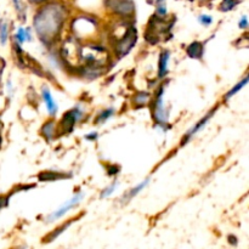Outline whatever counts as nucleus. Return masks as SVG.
Instances as JSON below:
<instances>
[{"mask_svg":"<svg viewBox=\"0 0 249 249\" xmlns=\"http://www.w3.org/2000/svg\"><path fill=\"white\" fill-rule=\"evenodd\" d=\"M68 9L61 1H48L36 12L33 27L39 40L46 46H51L63 31L67 19Z\"/></svg>","mask_w":249,"mask_h":249,"instance_id":"f257e3e1","label":"nucleus"},{"mask_svg":"<svg viewBox=\"0 0 249 249\" xmlns=\"http://www.w3.org/2000/svg\"><path fill=\"white\" fill-rule=\"evenodd\" d=\"M79 58L85 63L84 67L97 68L102 67L109 62V53L102 45L99 44H87L79 48Z\"/></svg>","mask_w":249,"mask_h":249,"instance_id":"f03ea898","label":"nucleus"},{"mask_svg":"<svg viewBox=\"0 0 249 249\" xmlns=\"http://www.w3.org/2000/svg\"><path fill=\"white\" fill-rule=\"evenodd\" d=\"M163 94H164V88L160 87L158 91L156 92V96L152 102V116L155 119V123L162 129L167 130L169 125H168V112L164 106Z\"/></svg>","mask_w":249,"mask_h":249,"instance_id":"7ed1b4c3","label":"nucleus"},{"mask_svg":"<svg viewBox=\"0 0 249 249\" xmlns=\"http://www.w3.org/2000/svg\"><path fill=\"white\" fill-rule=\"evenodd\" d=\"M107 10L123 18H130L135 14V4L133 0H105Z\"/></svg>","mask_w":249,"mask_h":249,"instance_id":"20e7f679","label":"nucleus"},{"mask_svg":"<svg viewBox=\"0 0 249 249\" xmlns=\"http://www.w3.org/2000/svg\"><path fill=\"white\" fill-rule=\"evenodd\" d=\"M136 41H138V33H136V29L134 28V27H131L130 31H129L123 38L119 39L118 41H116V43L113 44L114 55L118 58L126 56L131 50H133Z\"/></svg>","mask_w":249,"mask_h":249,"instance_id":"39448f33","label":"nucleus"},{"mask_svg":"<svg viewBox=\"0 0 249 249\" xmlns=\"http://www.w3.org/2000/svg\"><path fill=\"white\" fill-rule=\"evenodd\" d=\"M97 24L95 19L89 18L88 16H80L73 19L72 31L75 38H84V36H91L95 33Z\"/></svg>","mask_w":249,"mask_h":249,"instance_id":"423d86ee","label":"nucleus"},{"mask_svg":"<svg viewBox=\"0 0 249 249\" xmlns=\"http://www.w3.org/2000/svg\"><path fill=\"white\" fill-rule=\"evenodd\" d=\"M83 117V111L80 107H73L70 111L66 112L58 123V133L60 134H70L74 129L75 124L79 122Z\"/></svg>","mask_w":249,"mask_h":249,"instance_id":"0eeeda50","label":"nucleus"},{"mask_svg":"<svg viewBox=\"0 0 249 249\" xmlns=\"http://www.w3.org/2000/svg\"><path fill=\"white\" fill-rule=\"evenodd\" d=\"M84 196L85 195L83 194V192H78V194H75L72 198L66 201L60 208L56 209V211L53 212L51 214H49V215L44 219V221H45L46 224H50V223H53V221L58 220L60 218H62V216L65 215V214H67L71 209L75 208V207L82 202V199L84 198Z\"/></svg>","mask_w":249,"mask_h":249,"instance_id":"6e6552de","label":"nucleus"},{"mask_svg":"<svg viewBox=\"0 0 249 249\" xmlns=\"http://www.w3.org/2000/svg\"><path fill=\"white\" fill-rule=\"evenodd\" d=\"M84 214L85 213H84V212H83V213H80L79 215L74 216V218L68 219L67 221H65V223H62V224H60V225H58V226H56V228L53 229V231H50V232H49V233H46V235L44 236L43 238H41V243H43V245H49V243L53 242V241H55L56 238L58 237V236L62 235V233L65 232V231L67 230V229L70 228V226L72 225L73 223H75V221H77V220H79V219L82 218V216L84 215Z\"/></svg>","mask_w":249,"mask_h":249,"instance_id":"1a4fd4ad","label":"nucleus"},{"mask_svg":"<svg viewBox=\"0 0 249 249\" xmlns=\"http://www.w3.org/2000/svg\"><path fill=\"white\" fill-rule=\"evenodd\" d=\"M215 111H216V108H213V109H212V111H209L208 113H207L206 116H204L203 118L201 119V121H198V122H197V123L195 124V125L192 126V128L190 129V130L187 131L186 134H185V135H184V138H182L181 142H180V143H181L182 146H184V145H186V143L189 142V141L191 140V139L194 138V136L196 135V134L198 133V131H201L202 129H203L204 126L207 125V123H208V122H209V119H211L212 117L214 116V113H215Z\"/></svg>","mask_w":249,"mask_h":249,"instance_id":"9d476101","label":"nucleus"},{"mask_svg":"<svg viewBox=\"0 0 249 249\" xmlns=\"http://www.w3.org/2000/svg\"><path fill=\"white\" fill-rule=\"evenodd\" d=\"M41 97H43L44 102H45V106H46V109H48L49 114H50L51 117H55L56 113H57V104H56V101L53 100V95H51V91L49 90L48 87H43L41 88Z\"/></svg>","mask_w":249,"mask_h":249,"instance_id":"9b49d317","label":"nucleus"},{"mask_svg":"<svg viewBox=\"0 0 249 249\" xmlns=\"http://www.w3.org/2000/svg\"><path fill=\"white\" fill-rule=\"evenodd\" d=\"M72 178V174L63 172H53V170H46V172H41L38 175V180L41 182H48V181H57V180L63 179H70Z\"/></svg>","mask_w":249,"mask_h":249,"instance_id":"f8f14e48","label":"nucleus"},{"mask_svg":"<svg viewBox=\"0 0 249 249\" xmlns=\"http://www.w3.org/2000/svg\"><path fill=\"white\" fill-rule=\"evenodd\" d=\"M169 60L170 51L163 50L162 53H160V60H158V78H160V79H163V78L168 74V72H169V68H168Z\"/></svg>","mask_w":249,"mask_h":249,"instance_id":"ddd939ff","label":"nucleus"},{"mask_svg":"<svg viewBox=\"0 0 249 249\" xmlns=\"http://www.w3.org/2000/svg\"><path fill=\"white\" fill-rule=\"evenodd\" d=\"M148 182H150V179H145L143 181H141L140 184H138L136 186H134L133 189L129 190L128 192H125V194H124V196L121 198V203L125 204V203H128V202H130L134 197H136L139 194H140V192H142V190L147 186Z\"/></svg>","mask_w":249,"mask_h":249,"instance_id":"4468645a","label":"nucleus"},{"mask_svg":"<svg viewBox=\"0 0 249 249\" xmlns=\"http://www.w3.org/2000/svg\"><path fill=\"white\" fill-rule=\"evenodd\" d=\"M40 134L48 142L53 141L55 139L56 134V122L53 118L46 121L40 128Z\"/></svg>","mask_w":249,"mask_h":249,"instance_id":"2eb2a0df","label":"nucleus"},{"mask_svg":"<svg viewBox=\"0 0 249 249\" xmlns=\"http://www.w3.org/2000/svg\"><path fill=\"white\" fill-rule=\"evenodd\" d=\"M204 53V45L201 41H194L190 44L186 48V55L190 58H195V60H199L202 58Z\"/></svg>","mask_w":249,"mask_h":249,"instance_id":"dca6fc26","label":"nucleus"},{"mask_svg":"<svg viewBox=\"0 0 249 249\" xmlns=\"http://www.w3.org/2000/svg\"><path fill=\"white\" fill-rule=\"evenodd\" d=\"M14 40L17 41L18 44H23L26 41L32 40V33L29 28H23V27H19L16 31L14 36Z\"/></svg>","mask_w":249,"mask_h":249,"instance_id":"f3484780","label":"nucleus"},{"mask_svg":"<svg viewBox=\"0 0 249 249\" xmlns=\"http://www.w3.org/2000/svg\"><path fill=\"white\" fill-rule=\"evenodd\" d=\"M247 84H248V75H246V77H243L242 79H241L240 82L235 85V87H232L228 92H226L225 96H224V100H225V101L230 100L231 97L235 96V95L237 94L238 91H241V90H242Z\"/></svg>","mask_w":249,"mask_h":249,"instance_id":"a211bd4d","label":"nucleus"},{"mask_svg":"<svg viewBox=\"0 0 249 249\" xmlns=\"http://www.w3.org/2000/svg\"><path fill=\"white\" fill-rule=\"evenodd\" d=\"M151 100V96L148 92L146 91H140L136 92L133 97V104L136 107H143L148 104V101Z\"/></svg>","mask_w":249,"mask_h":249,"instance_id":"6ab92c4d","label":"nucleus"},{"mask_svg":"<svg viewBox=\"0 0 249 249\" xmlns=\"http://www.w3.org/2000/svg\"><path fill=\"white\" fill-rule=\"evenodd\" d=\"M114 116V109L113 108H105L99 112V114L95 118V124L96 125H101V124L106 123L109 118Z\"/></svg>","mask_w":249,"mask_h":249,"instance_id":"aec40b11","label":"nucleus"},{"mask_svg":"<svg viewBox=\"0 0 249 249\" xmlns=\"http://www.w3.org/2000/svg\"><path fill=\"white\" fill-rule=\"evenodd\" d=\"M9 22H7L6 19H1V21H0V44H1L2 46L6 45L7 40H9Z\"/></svg>","mask_w":249,"mask_h":249,"instance_id":"412c9836","label":"nucleus"},{"mask_svg":"<svg viewBox=\"0 0 249 249\" xmlns=\"http://www.w3.org/2000/svg\"><path fill=\"white\" fill-rule=\"evenodd\" d=\"M241 1L242 0H223L219 5V10L221 12H229L235 9L238 4H241Z\"/></svg>","mask_w":249,"mask_h":249,"instance_id":"4be33fe9","label":"nucleus"},{"mask_svg":"<svg viewBox=\"0 0 249 249\" xmlns=\"http://www.w3.org/2000/svg\"><path fill=\"white\" fill-rule=\"evenodd\" d=\"M12 1H14V6H15V10H16L17 15H18V18L21 19L22 22H24L27 18L26 5H24L21 0H12Z\"/></svg>","mask_w":249,"mask_h":249,"instance_id":"5701e85b","label":"nucleus"},{"mask_svg":"<svg viewBox=\"0 0 249 249\" xmlns=\"http://www.w3.org/2000/svg\"><path fill=\"white\" fill-rule=\"evenodd\" d=\"M117 187H118V182H112L111 185H108V186L105 187V189L102 190L101 194H100V198H107V197H109L114 191H116Z\"/></svg>","mask_w":249,"mask_h":249,"instance_id":"b1692460","label":"nucleus"},{"mask_svg":"<svg viewBox=\"0 0 249 249\" xmlns=\"http://www.w3.org/2000/svg\"><path fill=\"white\" fill-rule=\"evenodd\" d=\"M198 21L202 26L208 27L213 23V17L209 16V15H201V16L198 17Z\"/></svg>","mask_w":249,"mask_h":249,"instance_id":"393cba45","label":"nucleus"},{"mask_svg":"<svg viewBox=\"0 0 249 249\" xmlns=\"http://www.w3.org/2000/svg\"><path fill=\"white\" fill-rule=\"evenodd\" d=\"M5 66H6V62H5L4 58L0 56V92H1V85H2V73H4Z\"/></svg>","mask_w":249,"mask_h":249,"instance_id":"a878e982","label":"nucleus"},{"mask_svg":"<svg viewBox=\"0 0 249 249\" xmlns=\"http://www.w3.org/2000/svg\"><path fill=\"white\" fill-rule=\"evenodd\" d=\"M156 15L160 17H164L167 15V9H165V5L164 4H160L157 6V11H156Z\"/></svg>","mask_w":249,"mask_h":249,"instance_id":"bb28decb","label":"nucleus"},{"mask_svg":"<svg viewBox=\"0 0 249 249\" xmlns=\"http://www.w3.org/2000/svg\"><path fill=\"white\" fill-rule=\"evenodd\" d=\"M238 27H240L241 29H247L248 28V18L247 16H242L241 17V19L238 21Z\"/></svg>","mask_w":249,"mask_h":249,"instance_id":"cd10ccee","label":"nucleus"},{"mask_svg":"<svg viewBox=\"0 0 249 249\" xmlns=\"http://www.w3.org/2000/svg\"><path fill=\"white\" fill-rule=\"evenodd\" d=\"M228 241H229V243H230L231 246H233V247H236V246L238 245V238L236 237L235 235H229L228 236Z\"/></svg>","mask_w":249,"mask_h":249,"instance_id":"c85d7f7f","label":"nucleus"},{"mask_svg":"<svg viewBox=\"0 0 249 249\" xmlns=\"http://www.w3.org/2000/svg\"><path fill=\"white\" fill-rule=\"evenodd\" d=\"M7 202H9V197H0V211L7 206Z\"/></svg>","mask_w":249,"mask_h":249,"instance_id":"c756f323","label":"nucleus"},{"mask_svg":"<svg viewBox=\"0 0 249 249\" xmlns=\"http://www.w3.org/2000/svg\"><path fill=\"white\" fill-rule=\"evenodd\" d=\"M85 139L89 141H95L97 139V133H89L88 135H85Z\"/></svg>","mask_w":249,"mask_h":249,"instance_id":"7c9ffc66","label":"nucleus"},{"mask_svg":"<svg viewBox=\"0 0 249 249\" xmlns=\"http://www.w3.org/2000/svg\"><path fill=\"white\" fill-rule=\"evenodd\" d=\"M49 0H29V2L33 5H39V4H45V2H48Z\"/></svg>","mask_w":249,"mask_h":249,"instance_id":"2f4dec72","label":"nucleus"},{"mask_svg":"<svg viewBox=\"0 0 249 249\" xmlns=\"http://www.w3.org/2000/svg\"><path fill=\"white\" fill-rule=\"evenodd\" d=\"M11 249H28V246L27 245H22V246H18V247H14Z\"/></svg>","mask_w":249,"mask_h":249,"instance_id":"473e14b6","label":"nucleus"},{"mask_svg":"<svg viewBox=\"0 0 249 249\" xmlns=\"http://www.w3.org/2000/svg\"><path fill=\"white\" fill-rule=\"evenodd\" d=\"M201 1H213V0H201Z\"/></svg>","mask_w":249,"mask_h":249,"instance_id":"72a5a7b5","label":"nucleus"}]
</instances>
